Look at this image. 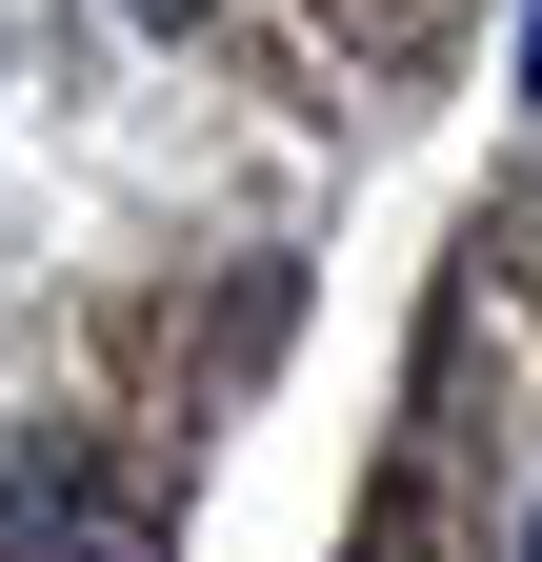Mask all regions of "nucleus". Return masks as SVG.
Listing matches in <instances>:
<instances>
[{"mask_svg": "<svg viewBox=\"0 0 542 562\" xmlns=\"http://www.w3.org/2000/svg\"><path fill=\"white\" fill-rule=\"evenodd\" d=\"M522 81H542V0H522Z\"/></svg>", "mask_w": 542, "mask_h": 562, "instance_id": "nucleus-2", "label": "nucleus"}, {"mask_svg": "<svg viewBox=\"0 0 542 562\" xmlns=\"http://www.w3.org/2000/svg\"><path fill=\"white\" fill-rule=\"evenodd\" d=\"M0 562H161V542H142V503H121V482L21 462V482H0Z\"/></svg>", "mask_w": 542, "mask_h": 562, "instance_id": "nucleus-1", "label": "nucleus"}, {"mask_svg": "<svg viewBox=\"0 0 542 562\" xmlns=\"http://www.w3.org/2000/svg\"><path fill=\"white\" fill-rule=\"evenodd\" d=\"M522 562H542V522H522Z\"/></svg>", "mask_w": 542, "mask_h": 562, "instance_id": "nucleus-3", "label": "nucleus"}]
</instances>
